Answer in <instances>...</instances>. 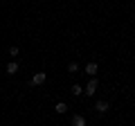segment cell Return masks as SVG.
Returning <instances> with one entry per match:
<instances>
[{
  "label": "cell",
  "mask_w": 135,
  "mask_h": 126,
  "mask_svg": "<svg viewBox=\"0 0 135 126\" xmlns=\"http://www.w3.org/2000/svg\"><path fill=\"white\" fill-rule=\"evenodd\" d=\"M97 86H99V83H97V77H92L90 81L86 83V88H83V95H86V97H95V92H97Z\"/></svg>",
  "instance_id": "6da1fadb"
},
{
  "label": "cell",
  "mask_w": 135,
  "mask_h": 126,
  "mask_svg": "<svg viewBox=\"0 0 135 126\" xmlns=\"http://www.w3.org/2000/svg\"><path fill=\"white\" fill-rule=\"evenodd\" d=\"M18 70H20V65H18V63H16V61H11V63H7L5 72H7V74H16V72H18Z\"/></svg>",
  "instance_id": "5b68a950"
},
{
  "label": "cell",
  "mask_w": 135,
  "mask_h": 126,
  "mask_svg": "<svg viewBox=\"0 0 135 126\" xmlns=\"http://www.w3.org/2000/svg\"><path fill=\"white\" fill-rule=\"evenodd\" d=\"M45 81H47V74H45V72H36L32 77V81H29V86H43Z\"/></svg>",
  "instance_id": "7a4b0ae2"
},
{
  "label": "cell",
  "mask_w": 135,
  "mask_h": 126,
  "mask_svg": "<svg viewBox=\"0 0 135 126\" xmlns=\"http://www.w3.org/2000/svg\"><path fill=\"white\" fill-rule=\"evenodd\" d=\"M97 70H99V68H97V63L95 61H90V63H88V65H86V74H88V77H97Z\"/></svg>",
  "instance_id": "277c9868"
},
{
  "label": "cell",
  "mask_w": 135,
  "mask_h": 126,
  "mask_svg": "<svg viewBox=\"0 0 135 126\" xmlns=\"http://www.w3.org/2000/svg\"><path fill=\"white\" fill-rule=\"evenodd\" d=\"M70 92H72L74 97H81V95H83V88L79 86V83H74V86H72V90H70Z\"/></svg>",
  "instance_id": "9c48e42d"
},
{
  "label": "cell",
  "mask_w": 135,
  "mask_h": 126,
  "mask_svg": "<svg viewBox=\"0 0 135 126\" xmlns=\"http://www.w3.org/2000/svg\"><path fill=\"white\" fill-rule=\"evenodd\" d=\"M108 108H110V106H108V101H104V99H99V101L95 104V110L99 113V115H106V113H108Z\"/></svg>",
  "instance_id": "3957f363"
},
{
  "label": "cell",
  "mask_w": 135,
  "mask_h": 126,
  "mask_svg": "<svg viewBox=\"0 0 135 126\" xmlns=\"http://www.w3.org/2000/svg\"><path fill=\"white\" fill-rule=\"evenodd\" d=\"M54 110H56L59 115H63V113H68V104H65V101H56V106H54Z\"/></svg>",
  "instance_id": "8992f818"
},
{
  "label": "cell",
  "mask_w": 135,
  "mask_h": 126,
  "mask_svg": "<svg viewBox=\"0 0 135 126\" xmlns=\"http://www.w3.org/2000/svg\"><path fill=\"white\" fill-rule=\"evenodd\" d=\"M68 72H70V74H77V72H79V63H77V61L68 63Z\"/></svg>",
  "instance_id": "ba28073f"
},
{
  "label": "cell",
  "mask_w": 135,
  "mask_h": 126,
  "mask_svg": "<svg viewBox=\"0 0 135 126\" xmlns=\"http://www.w3.org/2000/svg\"><path fill=\"white\" fill-rule=\"evenodd\" d=\"M72 126H86V117L83 115H74L72 117Z\"/></svg>",
  "instance_id": "52a82bcc"
},
{
  "label": "cell",
  "mask_w": 135,
  "mask_h": 126,
  "mask_svg": "<svg viewBox=\"0 0 135 126\" xmlns=\"http://www.w3.org/2000/svg\"><path fill=\"white\" fill-rule=\"evenodd\" d=\"M18 54H20V50L16 47V45H11V47H9V56H11V59H16Z\"/></svg>",
  "instance_id": "30bf717a"
}]
</instances>
